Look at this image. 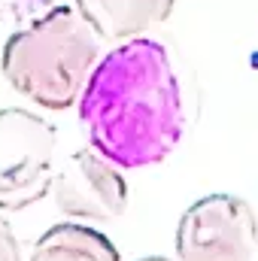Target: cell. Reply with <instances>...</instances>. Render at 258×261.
I'll return each mask as SVG.
<instances>
[{
  "label": "cell",
  "instance_id": "obj_1",
  "mask_svg": "<svg viewBox=\"0 0 258 261\" xmlns=\"http://www.w3.org/2000/svg\"><path fill=\"white\" fill-rule=\"evenodd\" d=\"M79 122L88 143L122 170L161 164L186 130L183 88L167 49L149 37L110 49L79 97Z\"/></svg>",
  "mask_w": 258,
  "mask_h": 261
},
{
  "label": "cell",
  "instance_id": "obj_2",
  "mask_svg": "<svg viewBox=\"0 0 258 261\" xmlns=\"http://www.w3.org/2000/svg\"><path fill=\"white\" fill-rule=\"evenodd\" d=\"M100 61V37L73 6H52L3 46L6 82L43 110L76 107Z\"/></svg>",
  "mask_w": 258,
  "mask_h": 261
},
{
  "label": "cell",
  "instance_id": "obj_3",
  "mask_svg": "<svg viewBox=\"0 0 258 261\" xmlns=\"http://www.w3.org/2000/svg\"><path fill=\"white\" fill-rule=\"evenodd\" d=\"M258 249L255 206L234 195H207L183 213L176 228L179 261H252Z\"/></svg>",
  "mask_w": 258,
  "mask_h": 261
},
{
  "label": "cell",
  "instance_id": "obj_4",
  "mask_svg": "<svg viewBox=\"0 0 258 261\" xmlns=\"http://www.w3.org/2000/svg\"><path fill=\"white\" fill-rule=\"evenodd\" d=\"M49 192L55 210L70 219L113 222L128 210V182L122 167L94 146L79 149L52 173Z\"/></svg>",
  "mask_w": 258,
  "mask_h": 261
},
{
  "label": "cell",
  "instance_id": "obj_5",
  "mask_svg": "<svg viewBox=\"0 0 258 261\" xmlns=\"http://www.w3.org/2000/svg\"><path fill=\"white\" fill-rule=\"evenodd\" d=\"M55 128L31 110L6 107L0 110V197L24 195L31 203L43 195L46 179H52Z\"/></svg>",
  "mask_w": 258,
  "mask_h": 261
},
{
  "label": "cell",
  "instance_id": "obj_6",
  "mask_svg": "<svg viewBox=\"0 0 258 261\" xmlns=\"http://www.w3.org/2000/svg\"><path fill=\"white\" fill-rule=\"evenodd\" d=\"M176 0H76V9L107 43H125L164 24Z\"/></svg>",
  "mask_w": 258,
  "mask_h": 261
},
{
  "label": "cell",
  "instance_id": "obj_7",
  "mask_svg": "<svg viewBox=\"0 0 258 261\" xmlns=\"http://www.w3.org/2000/svg\"><path fill=\"white\" fill-rule=\"evenodd\" d=\"M28 261H122L116 243L82 222H58L37 243Z\"/></svg>",
  "mask_w": 258,
  "mask_h": 261
},
{
  "label": "cell",
  "instance_id": "obj_8",
  "mask_svg": "<svg viewBox=\"0 0 258 261\" xmlns=\"http://www.w3.org/2000/svg\"><path fill=\"white\" fill-rule=\"evenodd\" d=\"M52 6H58V0H0V21L37 18Z\"/></svg>",
  "mask_w": 258,
  "mask_h": 261
},
{
  "label": "cell",
  "instance_id": "obj_9",
  "mask_svg": "<svg viewBox=\"0 0 258 261\" xmlns=\"http://www.w3.org/2000/svg\"><path fill=\"white\" fill-rule=\"evenodd\" d=\"M0 261H21V246L3 216H0Z\"/></svg>",
  "mask_w": 258,
  "mask_h": 261
},
{
  "label": "cell",
  "instance_id": "obj_10",
  "mask_svg": "<svg viewBox=\"0 0 258 261\" xmlns=\"http://www.w3.org/2000/svg\"><path fill=\"white\" fill-rule=\"evenodd\" d=\"M140 261H170V258H164V255H149V258H140Z\"/></svg>",
  "mask_w": 258,
  "mask_h": 261
},
{
  "label": "cell",
  "instance_id": "obj_11",
  "mask_svg": "<svg viewBox=\"0 0 258 261\" xmlns=\"http://www.w3.org/2000/svg\"><path fill=\"white\" fill-rule=\"evenodd\" d=\"M255 222H258V206H255Z\"/></svg>",
  "mask_w": 258,
  "mask_h": 261
}]
</instances>
